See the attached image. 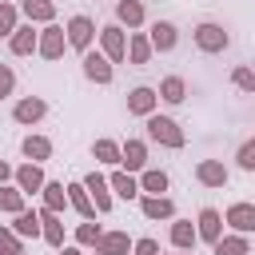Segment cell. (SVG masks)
<instances>
[{"instance_id":"1","label":"cell","mask_w":255,"mask_h":255,"mask_svg":"<svg viewBox=\"0 0 255 255\" xmlns=\"http://www.w3.org/2000/svg\"><path fill=\"white\" fill-rule=\"evenodd\" d=\"M195 48L199 52H207V56H215V52H223L227 44H231V36H227V28L223 24H215V20H203V24H195Z\"/></svg>"},{"instance_id":"2","label":"cell","mask_w":255,"mask_h":255,"mask_svg":"<svg viewBox=\"0 0 255 255\" xmlns=\"http://www.w3.org/2000/svg\"><path fill=\"white\" fill-rule=\"evenodd\" d=\"M147 139H155V143H163V147H183L179 124H175L171 116H159V112L147 116Z\"/></svg>"},{"instance_id":"3","label":"cell","mask_w":255,"mask_h":255,"mask_svg":"<svg viewBox=\"0 0 255 255\" xmlns=\"http://www.w3.org/2000/svg\"><path fill=\"white\" fill-rule=\"evenodd\" d=\"M64 32H68V48H76V52H88L92 40H96V24H92V16H84V12H76Z\"/></svg>"},{"instance_id":"4","label":"cell","mask_w":255,"mask_h":255,"mask_svg":"<svg viewBox=\"0 0 255 255\" xmlns=\"http://www.w3.org/2000/svg\"><path fill=\"white\" fill-rule=\"evenodd\" d=\"M64 48H68V32H64L60 24H44V32H40V40H36V52H40L44 60H60Z\"/></svg>"},{"instance_id":"5","label":"cell","mask_w":255,"mask_h":255,"mask_svg":"<svg viewBox=\"0 0 255 255\" xmlns=\"http://www.w3.org/2000/svg\"><path fill=\"white\" fill-rule=\"evenodd\" d=\"M100 52H104L112 64L128 60V36H124V28H120V24H108V28H100Z\"/></svg>"},{"instance_id":"6","label":"cell","mask_w":255,"mask_h":255,"mask_svg":"<svg viewBox=\"0 0 255 255\" xmlns=\"http://www.w3.org/2000/svg\"><path fill=\"white\" fill-rule=\"evenodd\" d=\"M12 179H16V187H20L24 195H40V191H44V183H48V179H44V167H40V163H32V159H28V163H20Z\"/></svg>"},{"instance_id":"7","label":"cell","mask_w":255,"mask_h":255,"mask_svg":"<svg viewBox=\"0 0 255 255\" xmlns=\"http://www.w3.org/2000/svg\"><path fill=\"white\" fill-rule=\"evenodd\" d=\"M84 187H88V195H92V203H96V211H100V215H104V211H112V183H108V175L88 171V175H84Z\"/></svg>"},{"instance_id":"8","label":"cell","mask_w":255,"mask_h":255,"mask_svg":"<svg viewBox=\"0 0 255 255\" xmlns=\"http://www.w3.org/2000/svg\"><path fill=\"white\" fill-rule=\"evenodd\" d=\"M227 163L223 159H199L195 163V179L203 183V187H227Z\"/></svg>"},{"instance_id":"9","label":"cell","mask_w":255,"mask_h":255,"mask_svg":"<svg viewBox=\"0 0 255 255\" xmlns=\"http://www.w3.org/2000/svg\"><path fill=\"white\" fill-rule=\"evenodd\" d=\"M147 40H151V52H171L179 44V28L171 20H155L151 32H147Z\"/></svg>"},{"instance_id":"10","label":"cell","mask_w":255,"mask_h":255,"mask_svg":"<svg viewBox=\"0 0 255 255\" xmlns=\"http://www.w3.org/2000/svg\"><path fill=\"white\" fill-rule=\"evenodd\" d=\"M84 76L92 80V84H112V60L104 56V52H84Z\"/></svg>"},{"instance_id":"11","label":"cell","mask_w":255,"mask_h":255,"mask_svg":"<svg viewBox=\"0 0 255 255\" xmlns=\"http://www.w3.org/2000/svg\"><path fill=\"white\" fill-rule=\"evenodd\" d=\"M120 167H124V171H143V167H147V143H143V139L120 143Z\"/></svg>"},{"instance_id":"12","label":"cell","mask_w":255,"mask_h":255,"mask_svg":"<svg viewBox=\"0 0 255 255\" xmlns=\"http://www.w3.org/2000/svg\"><path fill=\"white\" fill-rule=\"evenodd\" d=\"M223 223H231V231H239V235H251L255 231V203H231Z\"/></svg>"},{"instance_id":"13","label":"cell","mask_w":255,"mask_h":255,"mask_svg":"<svg viewBox=\"0 0 255 255\" xmlns=\"http://www.w3.org/2000/svg\"><path fill=\"white\" fill-rule=\"evenodd\" d=\"M36 40H40V32L28 20V24H16V32L8 36V48H12V56H32L36 52Z\"/></svg>"},{"instance_id":"14","label":"cell","mask_w":255,"mask_h":255,"mask_svg":"<svg viewBox=\"0 0 255 255\" xmlns=\"http://www.w3.org/2000/svg\"><path fill=\"white\" fill-rule=\"evenodd\" d=\"M155 104H159L155 88H143V84H139V88L128 92V112H131V116H143V120H147V116L155 112Z\"/></svg>"},{"instance_id":"15","label":"cell","mask_w":255,"mask_h":255,"mask_svg":"<svg viewBox=\"0 0 255 255\" xmlns=\"http://www.w3.org/2000/svg\"><path fill=\"white\" fill-rule=\"evenodd\" d=\"M40 239L52 243L56 251L64 247V219H60L56 211H48V207H40Z\"/></svg>"},{"instance_id":"16","label":"cell","mask_w":255,"mask_h":255,"mask_svg":"<svg viewBox=\"0 0 255 255\" xmlns=\"http://www.w3.org/2000/svg\"><path fill=\"white\" fill-rule=\"evenodd\" d=\"M195 231H199V239H203V243H215V239L223 235V215H219L215 207H203V211H199V219H195Z\"/></svg>"},{"instance_id":"17","label":"cell","mask_w":255,"mask_h":255,"mask_svg":"<svg viewBox=\"0 0 255 255\" xmlns=\"http://www.w3.org/2000/svg\"><path fill=\"white\" fill-rule=\"evenodd\" d=\"M131 243L135 239H128V231H104L96 243V255H131Z\"/></svg>"},{"instance_id":"18","label":"cell","mask_w":255,"mask_h":255,"mask_svg":"<svg viewBox=\"0 0 255 255\" xmlns=\"http://www.w3.org/2000/svg\"><path fill=\"white\" fill-rule=\"evenodd\" d=\"M139 211L147 219H175V203L167 195H139Z\"/></svg>"},{"instance_id":"19","label":"cell","mask_w":255,"mask_h":255,"mask_svg":"<svg viewBox=\"0 0 255 255\" xmlns=\"http://www.w3.org/2000/svg\"><path fill=\"white\" fill-rule=\"evenodd\" d=\"M195 243H199L195 223H191V219H175V223H171V247H175V251H195Z\"/></svg>"},{"instance_id":"20","label":"cell","mask_w":255,"mask_h":255,"mask_svg":"<svg viewBox=\"0 0 255 255\" xmlns=\"http://www.w3.org/2000/svg\"><path fill=\"white\" fill-rule=\"evenodd\" d=\"M143 0H116V24L120 28H139L143 24Z\"/></svg>"},{"instance_id":"21","label":"cell","mask_w":255,"mask_h":255,"mask_svg":"<svg viewBox=\"0 0 255 255\" xmlns=\"http://www.w3.org/2000/svg\"><path fill=\"white\" fill-rule=\"evenodd\" d=\"M44 112H48V104H44L40 96H24V100L12 108L16 124H36V120H44Z\"/></svg>"},{"instance_id":"22","label":"cell","mask_w":255,"mask_h":255,"mask_svg":"<svg viewBox=\"0 0 255 255\" xmlns=\"http://www.w3.org/2000/svg\"><path fill=\"white\" fill-rule=\"evenodd\" d=\"M108 183H112V195H120V199H139V179L131 175V171H112L108 175Z\"/></svg>"},{"instance_id":"23","label":"cell","mask_w":255,"mask_h":255,"mask_svg":"<svg viewBox=\"0 0 255 255\" xmlns=\"http://www.w3.org/2000/svg\"><path fill=\"white\" fill-rule=\"evenodd\" d=\"M68 207H76V211H80V219H92V215H96V203H92V195H88L84 179L68 183Z\"/></svg>"},{"instance_id":"24","label":"cell","mask_w":255,"mask_h":255,"mask_svg":"<svg viewBox=\"0 0 255 255\" xmlns=\"http://www.w3.org/2000/svg\"><path fill=\"white\" fill-rule=\"evenodd\" d=\"M20 12L32 24H52L56 20V0H20Z\"/></svg>"},{"instance_id":"25","label":"cell","mask_w":255,"mask_h":255,"mask_svg":"<svg viewBox=\"0 0 255 255\" xmlns=\"http://www.w3.org/2000/svg\"><path fill=\"white\" fill-rule=\"evenodd\" d=\"M211 247H215V255H251V243H247V235H239V231L219 235Z\"/></svg>"},{"instance_id":"26","label":"cell","mask_w":255,"mask_h":255,"mask_svg":"<svg viewBox=\"0 0 255 255\" xmlns=\"http://www.w3.org/2000/svg\"><path fill=\"white\" fill-rule=\"evenodd\" d=\"M163 104H183L187 100V84H183V76H163V84H159V92H155Z\"/></svg>"},{"instance_id":"27","label":"cell","mask_w":255,"mask_h":255,"mask_svg":"<svg viewBox=\"0 0 255 255\" xmlns=\"http://www.w3.org/2000/svg\"><path fill=\"white\" fill-rule=\"evenodd\" d=\"M20 151H24V155H28L32 163H44V159L52 155V139H48V135H24Z\"/></svg>"},{"instance_id":"28","label":"cell","mask_w":255,"mask_h":255,"mask_svg":"<svg viewBox=\"0 0 255 255\" xmlns=\"http://www.w3.org/2000/svg\"><path fill=\"white\" fill-rule=\"evenodd\" d=\"M139 191L163 195V191H167V171H163V167H143V171H139Z\"/></svg>"},{"instance_id":"29","label":"cell","mask_w":255,"mask_h":255,"mask_svg":"<svg viewBox=\"0 0 255 255\" xmlns=\"http://www.w3.org/2000/svg\"><path fill=\"white\" fill-rule=\"evenodd\" d=\"M40 199H44V207H48V211H56V215H60V211L68 207V187H64V183H56V179H48V183H44V191H40Z\"/></svg>"},{"instance_id":"30","label":"cell","mask_w":255,"mask_h":255,"mask_svg":"<svg viewBox=\"0 0 255 255\" xmlns=\"http://www.w3.org/2000/svg\"><path fill=\"white\" fill-rule=\"evenodd\" d=\"M12 231L20 235V239H36L40 235V211H16V223H12Z\"/></svg>"},{"instance_id":"31","label":"cell","mask_w":255,"mask_h":255,"mask_svg":"<svg viewBox=\"0 0 255 255\" xmlns=\"http://www.w3.org/2000/svg\"><path fill=\"white\" fill-rule=\"evenodd\" d=\"M128 60H131V64H147V60H151V40H147L143 32H131V36H128Z\"/></svg>"},{"instance_id":"32","label":"cell","mask_w":255,"mask_h":255,"mask_svg":"<svg viewBox=\"0 0 255 255\" xmlns=\"http://www.w3.org/2000/svg\"><path fill=\"white\" fill-rule=\"evenodd\" d=\"M92 155H96V163L120 167V143H116V139H96V143H92Z\"/></svg>"},{"instance_id":"33","label":"cell","mask_w":255,"mask_h":255,"mask_svg":"<svg viewBox=\"0 0 255 255\" xmlns=\"http://www.w3.org/2000/svg\"><path fill=\"white\" fill-rule=\"evenodd\" d=\"M0 211H8V215L24 211V191H20V187H4V183H0Z\"/></svg>"},{"instance_id":"34","label":"cell","mask_w":255,"mask_h":255,"mask_svg":"<svg viewBox=\"0 0 255 255\" xmlns=\"http://www.w3.org/2000/svg\"><path fill=\"white\" fill-rule=\"evenodd\" d=\"M0 255H24V239L12 227H0Z\"/></svg>"},{"instance_id":"35","label":"cell","mask_w":255,"mask_h":255,"mask_svg":"<svg viewBox=\"0 0 255 255\" xmlns=\"http://www.w3.org/2000/svg\"><path fill=\"white\" fill-rule=\"evenodd\" d=\"M100 235H104V231H100L92 219H84V223L76 227V243H80V247H96V243H100Z\"/></svg>"},{"instance_id":"36","label":"cell","mask_w":255,"mask_h":255,"mask_svg":"<svg viewBox=\"0 0 255 255\" xmlns=\"http://www.w3.org/2000/svg\"><path fill=\"white\" fill-rule=\"evenodd\" d=\"M20 24V8L16 4H0V36H12Z\"/></svg>"},{"instance_id":"37","label":"cell","mask_w":255,"mask_h":255,"mask_svg":"<svg viewBox=\"0 0 255 255\" xmlns=\"http://www.w3.org/2000/svg\"><path fill=\"white\" fill-rule=\"evenodd\" d=\"M235 163H239L243 171H255V135L239 143V151H235Z\"/></svg>"},{"instance_id":"38","label":"cell","mask_w":255,"mask_h":255,"mask_svg":"<svg viewBox=\"0 0 255 255\" xmlns=\"http://www.w3.org/2000/svg\"><path fill=\"white\" fill-rule=\"evenodd\" d=\"M231 80H235V88L255 92V72H251V68H235V72H231Z\"/></svg>"},{"instance_id":"39","label":"cell","mask_w":255,"mask_h":255,"mask_svg":"<svg viewBox=\"0 0 255 255\" xmlns=\"http://www.w3.org/2000/svg\"><path fill=\"white\" fill-rule=\"evenodd\" d=\"M131 255H159V239H151V235L135 239V243H131Z\"/></svg>"},{"instance_id":"40","label":"cell","mask_w":255,"mask_h":255,"mask_svg":"<svg viewBox=\"0 0 255 255\" xmlns=\"http://www.w3.org/2000/svg\"><path fill=\"white\" fill-rule=\"evenodd\" d=\"M12 88H16V76L8 64H0V96H12Z\"/></svg>"},{"instance_id":"41","label":"cell","mask_w":255,"mask_h":255,"mask_svg":"<svg viewBox=\"0 0 255 255\" xmlns=\"http://www.w3.org/2000/svg\"><path fill=\"white\" fill-rule=\"evenodd\" d=\"M12 175H16V167H8V163L0 159V183H4V179H12Z\"/></svg>"},{"instance_id":"42","label":"cell","mask_w":255,"mask_h":255,"mask_svg":"<svg viewBox=\"0 0 255 255\" xmlns=\"http://www.w3.org/2000/svg\"><path fill=\"white\" fill-rule=\"evenodd\" d=\"M60 255H84L80 247H60Z\"/></svg>"},{"instance_id":"43","label":"cell","mask_w":255,"mask_h":255,"mask_svg":"<svg viewBox=\"0 0 255 255\" xmlns=\"http://www.w3.org/2000/svg\"><path fill=\"white\" fill-rule=\"evenodd\" d=\"M179 255H195V251H179Z\"/></svg>"}]
</instances>
